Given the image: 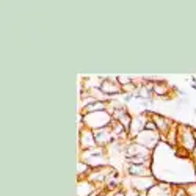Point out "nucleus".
<instances>
[{
    "mask_svg": "<svg viewBox=\"0 0 196 196\" xmlns=\"http://www.w3.org/2000/svg\"><path fill=\"white\" fill-rule=\"evenodd\" d=\"M148 129H155V124H152V122H148V126H146Z\"/></svg>",
    "mask_w": 196,
    "mask_h": 196,
    "instance_id": "obj_1",
    "label": "nucleus"
}]
</instances>
